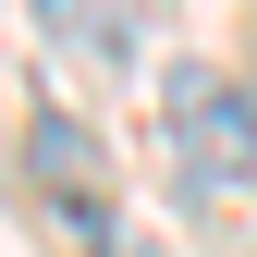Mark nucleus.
Returning a JSON list of instances; mask_svg holds the SVG:
<instances>
[{
	"label": "nucleus",
	"instance_id": "nucleus-1",
	"mask_svg": "<svg viewBox=\"0 0 257 257\" xmlns=\"http://www.w3.org/2000/svg\"><path fill=\"white\" fill-rule=\"evenodd\" d=\"M172 172L196 196H220V184L257 172V98L233 74H172Z\"/></svg>",
	"mask_w": 257,
	"mask_h": 257
},
{
	"label": "nucleus",
	"instance_id": "nucleus-2",
	"mask_svg": "<svg viewBox=\"0 0 257 257\" xmlns=\"http://www.w3.org/2000/svg\"><path fill=\"white\" fill-rule=\"evenodd\" d=\"M37 184L61 196V220H74L86 245L110 233V184H98V159H86V135H74L61 110H37Z\"/></svg>",
	"mask_w": 257,
	"mask_h": 257
}]
</instances>
